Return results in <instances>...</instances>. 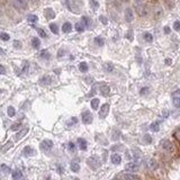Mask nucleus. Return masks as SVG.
<instances>
[{
  "instance_id": "4d7b16f0",
  "label": "nucleus",
  "mask_w": 180,
  "mask_h": 180,
  "mask_svg": "<svg viewBox=\"0 0 180 180\" xmlns=\"http://www.w3.org/2000/svg\"><path fill=\"white\" fill-rule=\"evenodd\" d=\"M134 2H135V6H138L143 4V0H134Z\"/></svg>"
},
{
  "instance_id": "2f4dec72",
  "label": "nucleus",
  "mask_w": 180,
  "mask_h": 180,
  "mask_svg": "<svg viewBox=\"0 0 180 180\" xmlns=\"http://www.w3.org/2000/svg\"><path fill=\"white\" fill-rule=\"evenodd\" d=\"M89 4H90V7L94 9V10H97L99 8V2L97 0H89Z\"/></svg>"
},
{
  "instance_id": "c756f323",
  "label": "nucleus",
  "mask_w": 180,
  "mask_h": 180,
  "mask_svg": "<svg viewBox=\"0 0 180 180\" xmlns=\"http://www.w3.org/2000/svg\"><path fill=\"white\" fill-rule=\"evenodd\" d=\"M50 29H51V32L53 34H55V35H58V34H59V27H58L56 24H54V23L50 24Z\"/></svg>"
},
{
  "instance_id": "423d86ee",
  "label": "nucleus",
  "mask_w": 180,
  "mask_h": 180,
  "mask_svg": "<svg viewBox=\"0 0 180 180\" xmlns=\"http://www.w3.org/2000/svg\"><path fill=\"white\" fill-rule=\"evenodd\" d=\"M108 113H109V105L108 104H104L99 110V117L100 118H106Z\"/></svg>"
},
{
  "instance_id": "0eeeda50",
  "label": "nucleus",
  "mask_w": 180,
  "mask_h": 180,
  "mask_svg": "<svg viewBox=\"0 0 180 180\" xmlns=\"http://www.w3.org/2000/svg\"><path fill=\"white\" fill-rule=\"evenodd\" d=\"M124 16H125V20L127 23H132V21L134 20V12H133L132 8H126Z\"/></svg>"
},
{
  "instance_id": "473e14b6",
  "label": "nucleus",
  "mask_w": 180,
  "mask_h": 180,
  "mask_svg": "<svg viewBox=\"0 0 180 180\" xmlns=\"http://www.w3.org/2000/svg\"><path fill=\"white\" fill-rule=\"evenodd\" d=\"M143 38H144V41L148 42V43H151L152 41H153V36H152V34H150V33H144Z\"/></svg>"
},
{
  "instance_id": "5701e85b",
  "label": "nucleus",
  "mask_w": 180,
  "mask_h": 180,
  "mask_svg": "<svg viewBox=\"0 0 180 180\" xmlns=\"http://www.w3.org/2000/svg\"><path fill=\"white\" fill-rule=\"evenodd\" d=\"M27 133H28V128H24V129H21V131L16 135V141H19L20 138H23L24 136L27 134Z\"/></svg>"
},
{
  "instance_id": "7ed1b4c3",
  "label": "nucleus",
  "mask_w": 180,
  "mask_h": 180,
  "mask_svg": "<svg viewBox=\"0 0 180 180\" xmlns=\"http://www.w3.org/2000/svg\"><path fill=\"white\" fill-rule=\"evenodd\" d=\"M53 148V142L51 140H44L41 143V150L45 153H47L48 151H51V149Z\"/></svg>"
},
{
  "instance_id": "4c0bfd02",
  "label": "nucleus",
  "mask_w": 180,
  "mask_h": 180,
  "mask_svg": "<svg viewBox=\"0 0 180 180\" xmlns=\"http://www.w3.org/2000/svg\"><path fill=\"white\" fill-rule=\"evenodd\" d=\"M27 20H28L29 23H36V21L38 20V17H37L36 15H29V16L27 17Z\"/></svg>"
},
{
  "instance_id": "c9c22d12",
  "label": "nucleus",
  "mask_w": 180,
  "mask_h": 180,
  "mask_svg": "<svg viewBox=\"0 0 180 180\" xmlns=\"http://www.w3.org/2000/svg\"><path fill=\"white\" fill-rule=\"evenodd\" d=\"M133 157H134L135 160H138L141 158V151L138 149H133Z\"/></svg>"
},
{
  "instance_id": "7c9ffc66",
  "label": "nucleus",
  "mask_w": 180,
  "mask_h": 180,
  "mask_svg": "<svg viewBox=\"0 0 180 180\" xmlns=\"http://www.w3.org/2000/svg\"><path fill=\"white\" fill-rule=\"evenodd\" d=\"M70 168L71 170H72L73 172H79L80 171V166H79V163H77V162H72L70 164Z\"/></svg>"
},
{
  "instance_id": "a211bd4d",
  "label": "nucleus",
  "mask_w": 180,
  "mask_h": 180,
  "mask_svg": "<svg viewBox=\"0 0 180 180\" xmlns=\"http://www.w3.org/2000/svg\"><path fill=\"white\" fill-rule=\"evenodd\" d=\"M104 69H105L106 72L111 73V72H114L115 68H114V64L113 63H110V62H106V63L104 64Z\"/></svg>"
},
{
  "instance_id": "dca6fc26",
  "label": "nucleus",
  "mask_w": 180,
  "mask_h": 180,
  "mask_svg": "<svg viewBox=\"0 0 180 180\" xmlns=\"http://www.w3.org/2000/svg\"><path fill=\"white\" fill-rule=\"evenodd\" d=\"M71 30H72V25H71V23H69V21L64 23L63 26H62V32L64 34H68V33H70Z\"/></svg>"
},
{
  "instance_id": "8fccbe9b",
  "label": "nucleus",
  "mask_w": 180,
  "mask_h": 180,
  "mask_svg": "<svg viewBox=\"0 0 180 180\" xmlns=\"http://www.w3.org/2000/svg\"><path fill=\"white\" fill-rule=\"evenodd\" d=\"M99 20H100V23H102L104 25L108 24V19H107V17H105V16H100L99 17Z\"/></svg>"
},
{
  "instance_id": "e433bc0d",
  "label": "nucleus",
  "mask_w": 180,
  "mask_h": 180,
  "mask_svg": "<svg viewBox=\"0 0 180 180\" xmlns=\"http://www.w3.org/2000/svg\"><path fill=\"white\" fill-rule=\"evenodd\" d=\"M68 149H69L70 152H73V153L77 151V146H76V144H74L73 142H69V144H68Z\"/></svg>"
},
{
  "instance_id": "a878e982",
  "label": "nucleus",
  "mask_w": 180,
  "mask_h": 180,
  "mask_svg": "<svg viewBox=\"0 0 180 180\" xmlns=\"http://www.w3.org/2000/svg\"><path fill=\"white\" fill-rule=\"evenodd\" d=\"M120 178H123V179H140V177L136 175H131V173H124V175L120 176Z\"/></svg>"
},
{
  "instance_id": "680f3d73",
  "label": "nucleus",
  "mask_w": 180,
  "mask_h": 180,
  "mask_svg": "<svg viewBox=\"0 0 180 180\" xmlns=\"http://www.w3.org/2000/svg\"><path fill=\"white\" fill-rule=\"evenodd\" d=\"M168 115H169V113H168L167 110H166V111H163V116H164V117H168Z\"/></svg>"
},
{
  "instance_id": "13d9d810",
  "label": "nucleus",
  "mask_w": 180,
  "mask_h": 180,
  "mask_svg": "<svg viewBox=\"0 0 180 180\" xmlns=\"http://www.w3.org/2000/svg\"><path fill=\"white\" fill-rule=\"evenodd\" d=\"M86 81L88 82V83H90V82H92V81H94V79H92L91 77H87V78H86Z\"/></svg>"
},
{
  "instance_id": "4be33fe9",
  "label": "nucleus",
  "mask_w": 180,
  "mask_h": 180,
  "mask_svg": "<svg viewBox=\"0 0 180 180\" xmlns=\"http://www.w3.org/2000/svg\"><path fill=\"white\" fill-rule=\"evenodd\" d=\"M90 105H91V108L94 110H97L98 107H99V99L98 98H94L91 99V102H90Z\"/></svg>"
},
{
  "instance_id": "864d4df0",
  "label": "nucleus",
  "mask_w": 180,
  "mask_h": 180,
  "mask_svg": "<svg viewBox=\"0 0 180 180\" xmlns=\"http://www.w3.org/2000/svg\"><path fill=\"white\" fill-rule=\"evenodd\" d=\"M123 146H122V145H118V146H113V148H111V150H113V151H116V150H123Z\"/></svg>"
},
{
  "instance_id": "0e129e2a",
  "label": "nucleus",
  "mask_w": 180,
  "mask_h": 180,
  "mask_svg": "<svg viewBox=\"0 0 180 180\" xmlns=\"http://www.w3.org/2000/svg\"><path fill=\"white\" fill-rule=\"evenodd\" d=\"M122 1H123V2H128L129 0H122Z\"/></svg>"
},
{
  "instance_id": "393cba45",
  "label": "nucleus",
  "mask_w": 180,
  "mask_h": 180,
  "mask_svg": "<svg viewBox=\"0 0 180 180\" xmlns=\"http://www.w3.org/2000/svg\"><path fill=\"white\" fill-rule=\"evenodd\" d=\"M39 56H41V59H44V60H48L51 58V54H50V52L47 50H43L41 52V54H39Z\"/></svg>"
},
{
  "instance_id": "f03ea898",
  "label": "nucleus",
  "mask_w": 180,
  "mask_h": 180,
  "mask_svg": "<svg viewBox=\"0 0 180 180\" xmlns=\"http://www.w3.org/2000/svg\"><path fill=\"white\" fill-rule=\"evenodd\" d=\"M87 163H88V166L90 167L91 169H94V170H96V169H98L99 167H100V160L98 159L97 157H90L88 160H87Z\"/></svg>"
},
{
  "instance_id": "79ce46f5",
  "label": "nucleus",
  "mask_w": 180,
  "mask_h": 180,
  "mask_svg": "<svg viewBox=\"0 0 180 180\" xmlns=\"http://www.w3.org/2000/svg\"><path fill=\"white\" fill-rule=\"evenodd\" d=\"M143 141H144L146 144H151V143H152V137H151V135L145 134L144 137H143Z\"/></svg>"
},
{
  "instance_id": "9d476101",
  "label": "nucleus",
  "mask_w": 180,
  "mask_h": 180,
  "mask_svg": "<svg viewBox=\"0 0 180 180\" xmlns=\"http://www.w3.org/2000/svg\"><path fill=\"white\" fill-rule=\"evenodd\" d=\"M136 8H137L136 10H137L140 16H146V15H148V7H146V6H144V4L136 6Z\"/></svg>"
},
{
  "instance_id": "ddd939ff",
  "label": "nucleus",
  "mask_w": 180,
  "mask_h": 180,
  "mask_svg": "<svg viewBox=\"0 0 180 180\" xmlns=\"http://www.w3.org/2000/svg\"><path fill=\"white\" fill-rule=\"evenodd\" d=\"M44 15L47 19H53V18H55V12L53 11L52 8H46L44 11Z\"/></svg>"
},
{
  "instance_id": "f704fd0d",
  "label": "nucleus",
  "mask_w": 180,
  "mask_h": 180,
  "mask_svg": "<svg viewBox=\"0 0 180 180\" xmlns=\"http://www.w3.org/2000/svg\"><path fill=\"white\" fill-rule=\"evenodd\" d=\"M74 28H76L77 32H79V33H81L85 30V26L82 25V23H77L76 25H74Z\"/></svg>"
},
{
  "instance_id": "6ab92c4d",
  "label": "nucleus",
  "mask_w": 180,
  "mask_h": 180,
  "mask_svg": "<svg viewBox=\"0 0 180 180\" xmlns=\"http://www.w3.org/2000/svg\"><path fill=\"white\" fill-rule=\"evenodd\" d=\"M81 21H82V25L85 27H90V26H91V24H92L91 19H90L89 17H87V16H82L81 17Z\"/></svg>"
},
{
  "instance_id": "cd10ccee",
  "label": "nucleus",
  "mask_w": 180,
  "mask_h": 180,
  "mask_svg": "<svg viewBox=\"0 0 180 180\" xmlns=\"http://www.w3.org/2000/svg\"><path fill=\"white\" fill-rule=\"evenodd\" d=\"M32 45L34 48H39V46H41V41H39L37 37H34V38L32 39Z\"/></svg>"
},
{
  "instance_id": "f8f14e48",
  "label": "nucleus",
  "mask_w": 180,
  "mask_h": 180,
  "mask_svg": "<svg viewBox=\"0 0 180 180\" xmlns=\"http://www.w3.org/2000/svg\"><path fill=\"white\" fill-rule=\"evenodd\" d=\"M109 92H110V88L108 87V85H106V83H101L100 85V94L106 97V96L109 95Z\"/></svg>"
},
{
  "instance_id": "b1692460",
  "label": "nucleus",
  "mask_w": 180,
  "mask_h": 180,
  "mask_svg": "<svg viewBox=\"0 0 180 180\" xmlns=\"http://www.w3.org/2000/svg\"><path fill=\"white\" fill-rule=\"evenodd\" d=\"M120 135H122V133H120L118 129H114L113 131V136H111V140L113 141H118L120 138Z\"/></svg>"
},
{
  "instance_id": "f257e3e1",
  "label": "nucleus",
  "mask_w": 180,
  "mask_h": 180,
  "mask_svg": "<svg viewBox=\"0 0 180 180\" xmlns=\"http://www.w3.org/2000/svg\"><path fill=\"white\" fill-rule=\"evenodd\" d=\"M81 119H82V123L86 124V125L91 124L92 123V119H94V116H92L91 111H90V110H85L81 114Z\"/></svg>"
},
{
  "instance_id": "603ef678",
  "label": "nucleus",
  "mask_w": 180,
  "mask_h": 180,
  "mask_svg": "<svg viewBox=\"0 0 180 180\" xmlns=\"http://www.w3.org/2000/svg\"><path fill=\"white\" fill-rule=\"evenodd\" d=\"M14 46H15L16 48H20V47H21V43H20L19 41H15V42H14Z\"/></svg>"
},
{
  "instance_id": "bf43d9fd",
  "label": "nucleus",
  "mask_w": 180,
  "mask_h": 180,
  "mask_svg": "<svg viewBox=\"0 0 180 180\" xmlns=\"http://www.w3.org/2000/svg\"><path fill=\"white\" fill-rule=\"evenodd\" d=\"M63 52H64V50H63V48H61L60 51H59V55H58V56H59V58L63 56Z\"/></svg>"
},
{
  "instance_id": "412c9836",
  "label": "nucleus",
  "mask_w": 180,
  "mask_h": 180,
  "mask_svg": "<svg viewBox=\"0 0 180 180\" xmlns=\"http://www.w3.org/2000/svg\"><path fill=\"white\" fill-rule=\"evenodd\" d=\"M11 177H12V179H15V180L21 179L23 178V172H21L20 170H15V171L11 173Z\"/></svg>"
},
{
  "instance_id": "c85d7f7f",
  "label": "nucleus",
  "mask_w": 180,
  "mask_h": 180,
  "mask_svg": "<svg viewBox=\"0 0 180 180\" xmlns=\"http://www.w3.org/2000/svg\"><path fill=\"white\" fill-rule=\"evenodd\" d=\"M79 70L81 71V72H87V71L89 70L88 64H87L86 62H81V63H79Z\"/></svg>"
},
{
  "instance_id": "72a5a7b5",
  "label": "nucleus",
  "mask_w": 180,
  "mask_h": 180,
  "mask_svg": "<svg viewBox=\"0 0 180 180\" xmlns=\"http://www.w3.org/2000/svg\"><path fill=\"white\" fill-rule=\"evenodd\" d=\"M160 124L159 122H156V123H152L151 124V126H150V128H151V131H153V132H159V129H160Z\"/></svg>"
},
{
  "instance_id": "c03bdc74",
  "label": "nucleus",
  "mask_w": 180,
  "mask_h": 180,
  "mask_svg": "<svg viewBox=\"0 0 180 180\" xmlns=\"http://www.w3.org/2000/svg\"><path fill=\"white\" fill-rule=\"evenodd\" d=\"M173 136H175V138L177 140L178 142H180V128H177L175 133H173Z\"/></svg>"
},
{
  "instance_id": "a18cd8bd",
  "label": "nucleus",
  "mask_w": 180,
  "mask_h": 180,
  "mask_svg": "<svg viewBox=\"0 0 180 180\" xmlns=\"http://www.w3.org/2000/svg\"><path fill=\"white\" fill-rule=\"evenodd\" d=\"M0 168H1V170H2V171H4L5 173H9V172L11 171L10 168H9L8 166H6V164H1V167H0Z\"/></svg>"
},
{
  "instance_id": "aec40b11",
  "label": "nucleus",
  "mask_w": 180,
  "mask_h": 180,
  "mask_svg": "<svg viewBox=\"0 0 180 180\" xmlns=\"http://www.w3.org/2000/svg\"><path fill=\"white\" fill-rule=\"evenodd\" d=\"M148 167L150 168L151 170H156L158 169V162H157V160H154V159H150L148 161Z\"/></svg>"
},
{
  "instance_id": "bb28decb",
  "label": "nucleus",
  "mask_w": 180,
  "mask_h": 180,
  "mask_svg": "<svg viewBox=\"0 0 180 180\" xmlns=\"http://www.w3.org/2000/svg\"><path fill=\"white\" fill-rule=\"evenodd\" d=\"M95 44L96 45H98V46H102L105 44V39L102 38V37H100V36H97V37H95Z\"/></svg>"
},
{
  "instance_id": "37998d69",
  "label": "nucleus",
  "mask_w": 180,
  "mask_h": 180,
  "mask_svg": "<svg viewBox=\"0 0 180 180\" xmlns=\"http://www.w3.org/2000/svg\"><path fill=\"white\" fill-rule=\"evenodd\" d=\"M20 126H21L20 123H15V124H12V125H11L10 129H11V131H18V129L20 128Z\"/></svg>"
},
{
  "instance_id": "5fc2aeb1",
  "label": "nucleus",
  "mask_w": 180,
  "mask_h": 180,
  "mask_svg": "<svg viewBox=\"0 0 180 180\" xmlns=\"http://www.w3.org/2000/svg\"><path fill=\"white\" fill-rule=\"evenodd\" d=\"M4 73H6L5 67H4V66H0V74H4Z\"/></svg>"
},
{
  "instance_id": "49530a36",
  "label": "nucleus",
  "mask_w": 180,
  "mask_h": 180,
  "mask_svg": "<svg viewBox=\"0 0 180 180\" xmlns=\"http://www.w3.org/2000/svg\"><path fill=\"white\" fill-rule=\"evenodd\" d=\"M37 33H38V35L41 36V37H43V38H45L46 36V33H45V30L44 29H42V28H37Z\"/></svg>"
},
{
  "instance_id": "20e7f679",
  "label": "nucleus",
  "mask_w": 180,
  "mask_h": 180,
  "mask_svg": "<svg viewBox=\"0 0 180 180\" xmlns=\"http://www.w3.org/2000/svg\"><path fill=\"white\" fill-rule=\"evenodd\" d=\"M172 102L176 108H180V90H176L172 92Z\"/></svg>"
},
{
  "instance_id": "6e6552de",
  "label": "nucleus",
  "mask_w": 180,
  "mask_h": 180,
  "mask_svg": "<svg viewBox=\"0 0 180 180\" xmlns=\"http://www.w3.org/2000/svg\"><path fill=\"white\" fill-rule=\"evenodd\" d=\"M14 6L17 9L24 10L27 8V0H14Z\"/></svg>"
},
{
  "instance_id": "3c124183",
  "label": "nucleus",
  "mask_w": 180,
  "mask_h": 180,
  "mask_svg": "<svg viewBox=\"0 0 180 180\" xmlns=\"http://www.w3.org/2000/svg\"><path fill=\"white\" fill-rule=\"evenodd\" d=\"M11 145H12V143H11V141H9V142H7V145H5V146H4V148H2V149H1V150H2V151H4V152H6V151H7V150H8V149H9V148H10V146H11Z\"/></svg>"
},
{
  "instance_id": "4468645a",
  "label": "nucleus",
  "mask_w": 180,
  "mask_h": 180,
  "mask_svg": "<svg viewBox=\"0 0 180 180\" xmlns=\"http://www.w3.org/2000/svg\"><path fill=\"white\" fill-rule=\"evenodd\" d=\"M110 160L114 164H120V162H122V157L117 153H114V154H111Z\"/></svg>"
},
{
  "instance_id": "1a4fd4ad",
  "label": "nucleus",
  "mask_w": 180,
  "mask_h": 180,
  "mask_svg": "<svg viewBox=\"0 0 180 180\" xmlns=\"http://www.w3.org/2000/svg\"><path fill=\"white\" fill-rule=\"evenodd\" d=\"M138 169H140L138 164L135 163V162H129L125 166V170L128 171V172H135V171H137Z\"/></svg>"
},
{
  "instance_id": "58836bf2",
  "label": "nucleus",
  "mask_w": 180,
  "mask_h": 180,
  "mask_svg": "<svg viewBox=\"0 0 180 180\" xmlns=\"http://www.w3.org/2000/svg\"><path fill=\"white\" fill-rule=\"evenodd\" d=\"M9 38H10L9 34H7V33H1V34H0V39H1V41L7 42V41H9Z\"/></svg>"
},
{
  "instance_id": "6e6d98bb",
  "label": "nucleus",
  "mask_w": 180,
  "mask_h": 180,
  "mask_svg": "<svg viewBox=\"0 0 180 180\" xmlns=\"http://www.w3.org/2000/svg\"><path fill=\"white\" fill-rule=\"evenodd\" d=\"M170 32H171V29H170V27H168V26H166V27H164V33H166V34H170Z\"/></svg>"
},
{
  "instance_id": "2eb2a0df",
  "label": "nucleus",
  "mask_w": 180,
  "mask_h": 180,
  "mask_svg": "<svg viewBox=\"0 0 180 180\" xmlns=\"http://www.w3.org/2000/svg\"><path fill=\"white\" fill-rule=\"evenodd\" d=\"M51 82H52V78L50 76H44L39 80V83L43 86H48V85H51Z\"/></svg>"
},
{
  "instance_id": "de8ad7c7",
  "label": "nucleus",
  "mask_w": 180,
  "mask_h": 180,
  "mask_svg": "<svg viewBox=\"0 0 180 180\" xmlns=\"http://www.w3.org/2000/svg\"><path fill=\"white\" fill-rule=\"evenodd\" d=\"M173 29L177 30V32H180V20L175 21V24H173Z\"/></svg>"
},
{
  "instance_id": "ea45409f",
  "label": "nucleus",
  "mask_w": 180,
  "mask_h": 180,
  "mask_svg": "<svg viewBox=\"0 0 180 180\" xmlns=\"http://www.w3.org/2000/svg\"><path fill=\"white\" fill-rule=\"evenodd\" d=\"M7 113H8V116H9V117H14L15 114H16V110H15L14 107H8Z\"/></svg>"
},
{
  "instance_id": "9b49d317",
  "label": "nucleus",
  "mask_w": 180,
  "mask_h": 180,
  "mask_svg": "<svg viewBox=\"0 0 180 180\" xmlns=\"http://www.w3.org/2000/svg\"><path fill=\"white\" fill-rule=\"evenodd\" d=\"M77 143L79 144L80 150H82V151L87 150V146H88V142H87V140L82 138V137H79L78 140H77Z\"/></svg>"
},
{
  "instance_id": "052dcab7",
  "label": "nucleus",
  "mask_w": 180,
  "mask_h": 180,
  "mask_svg": "<svg viewBox=\"0 0 180 180\" xmlns=\"http://www.w3.org/2000/svg\"><path fill=\"white\" fill-rule=\"evenodd\" d=\"M71 123H73V124H77V123H78V119H77L76 117H72V118H71Z\"/></svg>"
},
{
  "instance_id": "09e8293b",
  "label": "nucleus",
  "mask_w": 180,
  "mask_h": 180,
  "mask_svg": "<svg viewBox=\"0 0 180 180\" xmlns=\"http://www.w3.org/2000/svg\"><path fill=\"white\" fill-rule=\"evenodd\" d=\"M126 38L129 39V41H133V30L132 29H129L128 32L126 33Z\"/></svg>"
},
{
  "instance_id": "e2e57ef3",
  "label": "nucleus",
  "mask_w": 180,
  "mask_h": 180,
  "mask_svg": "<svg viewBox=\"0 0 180 180\" xmlns=\"http://www.w3.org/2000/svg\"><path fill=\"white\" fill-rule=\"evenodd\" d=\"M166 63H167V64H171V60H170V59H167V60H166Z\"/></svg>"
},
{
  "instance_id": "39448f33",
  "label": "nucleus",
  "mask_w": 180,
  "mask_h": 180,
  "mask_svg": "<svg viewBox=\"0 0 180 180\" xmlns=\"http://www.w3.org/2000/svg\"><path fill=\"white\" fill-rule=\"evenodd\" d=\"M161 146H162L163 150L167 151V152H173V151H175L173 144L169 141V140H163V141L161 142Z\"/></svg>"
},
{
  "instance_id": "f3484780",
  "label": "nucleus",
  "mask_w": 180,
  "mask_h": 180,
  "mask_svg": "<svg viewBox=\"0 0 180 180\" xmlns=\"http://www.w3.org/2000/svg\"><path fill=\"white\" fill-rule=\"evenodd\" d=\"M23 153H24L26 157H32V156H34V154H35V150H34L33 148H30V146H26V148L24 149Z\"/></svg>"
},
{
  "instance_id": "a19ab883",
  "label": "nucleus",
  "mask_w": 180,
  "mask_h": 180,
  "mask_svg": "<svg viewBox=\"0 0 180 180\" xmlns=\"http://www.w3.org/2000/svg\"><path fill=\"white\" fill-rule=\"evenodd\" d=\"M149 92H150V88H149V87H143V88L141 89V91H140V94H141V96H145V95H148Z\"/></svg>"
}]
</instances>
